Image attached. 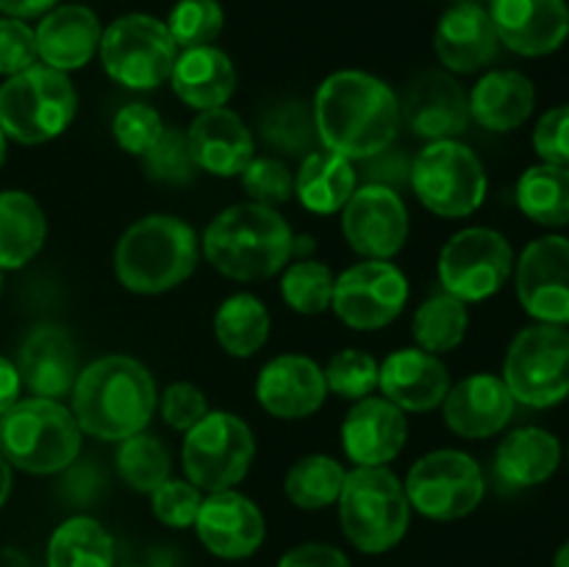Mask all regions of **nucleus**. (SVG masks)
Returning a JSON list of instances; mask_svg holds the SVG:
<instances>
[{
  "mask_svg": "<svg viewBox=\"0 0 569 567\" xmlns=\"http://www.w3.org/2000/svg\"><path fill=\"white\" fill-rule=\"evenodd\" d=\"M311 111L322 148L350 161L381 153L398 137V98L370 72L342 70L328 76L317 89Z\"/></svg>",
  "mask_w": 569,
  "mask_h": 567,
  "instance_id": "obj_1",
  "label": "nucleus"
},
{
  "mask_svg": "<svg viewBox=\"0 0 569 567\" xmlns=\"http://www.w3.org/2000/svg\"><path fill=\"white\" fill-rule=\"evenodd\" d=\"M70 395L78 428L109 442L144 431L156 409L153 376L131 356L94 359L78 372Z\"/></svg>",
  "mask_w": 569,
  "mask_h": 567,
  "instance_id": "obj_2",
  "label": "nucleus"
},
{
  "mask_svg": "<svg viewBox=\"0 0 569 567\" xmlns=\"http://www.w3.org/2000/svg\"><path fill=\"white\" fill-rule=\"evenodd\" d=\"M203 253L214 270L237 281H261L292 259L295 233L270 206L237 203L209 222Z\"/></svg>",
  "mask_w": 569,
  "mask_h": 567,
  "instance_id": "obj_3",
  "label": "nucleus"
},
{
  "mask_svg": "<svg viewBox=\"0 0 569 567\" xmlns=\"http://www.w3.org/2000/svg\"><path fill=\"white\" fill-rule=\"evenodd\" d=\"M198 233L172 215H148L128 226L114 250V272L128 292L161 295L181 287L198 267Z\"/></svg>",
  "mask_w": 569,
  "mask_h": 567,
  "instance_id": "obj_4",
  "label": "nucleus"
},
{
  "mask_svg": "<svg viewBox=\"0 0 569 567\" xmlns=\"http://www.w3.org/2000/svg\"><path fill=\"white\" fill-rule=\"evenodd\" d=\"M81 434L72 411L59 400H17L0 415V454L17 470L53 476L78 459Z\"/></svg>",
  "mask_w": 569,
  "mask_h": 567,
  "instance_id": "obj_5",
  "label": "nucleus"
},
{
  "mask_svg": "<svg viewBox=\"0 0 569 567\" xmlns=\"http://www.w3.org/2000/svg\"><path fill=\"white\" fill-rule=\"evenodd\" d=\"M339 523L361 554H387L409 531L411 504L403 481L387 467H356L339 495Z\"/></svg>",
  "mask_w": 569,
  "mask_h": 567,
  "instance_id": "obj_6",
  "label": "nucleus"
},
{
  "mask_svg": "<svg viewBox=\"0 0 569 567\" xmlns=\"http://www.w3.org/2000/svg\"><path fill=\"white\" fill-rule=\"evenodd\" d=\"M76 109V87L56 67L31 64L0 87V131L20 145H42L64 133Z\"/></svg>",
  "mask_w": 569,
  "mask_h": 567,
  "instance_id": "obj_7",
  "label": "nucleus"
},
{
  "mask_svg": "<svg viewBox=\"0 0 569 567\" xmlns=\"http://www.w3.org/2000/svg\"><path fill=\"white\" fill-rule=\"evenodd\" d=\"M503 381L517 404L550 409L569 395V331L537 322L511 339L503 361Z\"/></svg>",
  "mask_w": 569,
  "mask_h": 567,
  "instance_id": "obj_8",
  "label": "nucleus"
},
{
  "mask_svg": "<svg viewBox=\"0 0 569 567\" xmlns=\"http://www.w3.org/2000/svg\"><path fill=\"white\" fill-rule=\"evenodd\" d=\"M411 187L428 211L448 220L470 217L487 198L481 159L459 139H439L411 161Z\"/></svg>",
  "mask_w": 569,
  "mask_h": 567,
  "instance_id": "obj_9",
  "label": "nucleus"
},
{
  "mask_svg": "<svg viewBox=\"0 0 569 567\" xmlns=\"http://www.w3.org/2000/svg\"><path fill=\"white\" fill-rule=\"evenodd\" d=\"M98 53L111 81L128 89H156L170 81L178 44L167 22L150 14H126L106 28Z\"/></svg>",
  "mask_w": 569,
  "mask_h": 567,
  "instance_id": "obj_10",
  "label": "nucleus"
},
{
  "mask_svg": "<svg viewBox=\"0 0 569 567\" xmlns=\"http://www.w3.org/2000/svg\"><path fill=\"white\" fill-rule=\"evenodd\" d=\"M253 456V431L231 411H209L198 426L189 428L181 450L187 481L206 493L237 487L248 476Z\"/></svg>",
  "mask_w": 569,
  "mask_h": 567,
  "instance_id": "obj_11",
  "label": "nucleus"
},
{
  "mask_svg": "<svg viewBox=\"0 0 569 567\" xmlns=\"http://www.w3.org/2000/svg\"><path fill=\"white\" fill-rule=\"evenodd\" d=\"M411 509L431 520H459L478 509L487 484L472 456L461 450H433L409 470L403 481Z\"/></svg>",
  "mask_w": 569,
  "mask_h": 567,
  "instance_id": "obj_12",
  "label": "nucleus"
},
{
  "mask_svg": "<svg viewBox=\"0 0 569 567\" xmlns=\"http://www.w3.org/2000/svg\"><path fill=\"white\" fill-rule=\"evenodd\" d=\"M515 253L509 239L492 228H465L439 253V281L445 292L465 304L487 300L509 281Z\"/></svg>",
  "mask_w": 569,
  "mask_h": 567,
  "instance_id": "obj_13",
  "label": "nucleus"
},
{
  "mask_svg": "<svg viewBox=\"0 0 569 567\" xmlns=\"http://www.w3.org/2000/svg\"><path fill=\"white\" fill-rule=\"evenodd\" d=\"M409 281L389 261L367 259L333 281L331 306L345 326L356 331H378L403 311Z\"/></svg>",
  "mask_w": 569,
  "mask_h": 567,
  "instance_id": "obj_14",
  "label": "nucleus"
},
{
  "mask_svg": "<svg viewBox=\"0 0 569 567\" xmlns=\"http://www.w3.org/2000/svg\"><path fill=\"white\" fill-rule=\"evenodd\" d=\"M517 298L537 322L569 326V239L550 233L517 261Z\"/></svg>",
  "mask_w": 569,
  "mask_h": 567,
  "instance_id": "obj_15",
  "label": "nucleus"
},
{
  "mask_svg": "<svg viewBox=\"0 0 569 567\" xmlns=\"http://www.w3.org/2000/svg\"><path fill=\"white\" fill-rule=\"evenodd\" d=\"M342 233L365 259L387 261L409 239V211L395 189L365 183L342 209Z\"/></svg>",
  "mask_w": 569,
  "mask_h": 567,
  "instance_id": "obj_16",
  "label": "nucleus"
},
{
  "mask_svg": "<svg viewBox=\"0 0 569 567\" xmlns=\"http://www.w3.org/2000/svg\"><path fill=\"white\" fill-rule=\"evenodd\" d=\"M198 537L220 559H248L264 543V515L237 489L209 493L198 511Z\"/></svg>",
  "mask_w": 569,
  "mask_h": 567,
  "instance_id": "obj_17",
  "label": "nucleus"
},
{
  "mask_svg": "<svg viewBox=\"0 0 569 567\" xmlns=\"http://www.w3.org/2000/svg\"><path fill=\"white\" fill-rule=\"evenodd\" d=\"M500 44L520 56H548L569 37L567 0H489Z\"/></svg>",
  "mask_w": 569,
  "mask_h": 567,
  "instance_id": "obj_18",
  "label": "nucleus"
},
{
  "mask_svg": "<svg viewBox=\"0 0 569 567\" xmlns=\"http://www.w3.org/2000/svg\"><path fill=\"white\" fill-rule=\"evenodd\" d=\"M406 122L422 139H456L470 126V100L461 83L448 72L428 70L417 76L406 89L403 106Z\"/></svg>",
  "mask_w": 569,
  "mask_h": 567,
  "instance_id": "obj_19",
  "label": "nucleus"
},
{
  "mask_svg": "<svg viewBox=\"0 0 569 567\" xmlns=\"http://www.w3.org/2000/svg\"><path fill=\"white\" fill-rule=\"evenodd\" d=\"M326 372L309 356H276L267 361L256 381L261 409L281 420H303L326 404Z\"/></svg>",
  "mask_w": 569,
  "mask_h": 567,
  "instance_id": "obj_20",
  "label": "nucleus"
},
{
  "mask_svg": "<svg viewBox=\"0 0 569 567\" xmlns=\"http://www.w3.org/2000/svg\"><path fill=\"white\" fill-rule=\"evenodd\" d=\"M409 437V422L403 409L387 398L356 400L342 422V448L359 467H387L403 450Z\"/></svg>",
  "mask_w": 569,
  "mask_h": 567,
  "instance_id": "obj_21",
  "label": "nucleus"
},
{
  "mask_svg": "<svg viewBox=\"0 0 569 567\" xmlns=\"http://www.w3.org/2000/svg\"><path fill=\"white\" fill-rule=\"evenodd\" d=\"M515 395L503 378L476 372L450 387L445 406V422L453 434L465 439H487L506 428L515 415Z\"/></svg>",
  "mask_w": 569,
  "mask_h": 567,
  "instance_id": "obj_22",
  "label": "nucleus"
},
{
  "mask_svg": "<svg viewBox=\"0 0 569 567\" xmlns=\"http://www.w3.org/2000/svg\"><path fill=\"white\" fill-rule=\"evenodd\" d=\"M378 387L398 409L431 411L448 398L450 372L428 350L400 348L378 365Z\"/></svg>",
  "mask_w": 569,
  "mask_h": 567,
  "instance_id": "obj_23",
  "label": "nucleus"
},
{
  "mask_svg": "<svg viewBox=\"0 0 569 567\" xmlns=\"http://www.w3.org/2000/svg\"><path fill=\"white\" fill-rule=\"evenodd\" d=\"M189 150H192L198 170L217 178L242 176L244 167L256 159L253 133L244 126L242 117L231 109L200 111L187 131Z\"/></svg>",
  "mask_w": 569,
  "mask_h": 567,
  "instance_id": "obj_24",
  "label": "nucleus"
},
{
  "mask_svg": "<svg viewBox=\"0 0 569 567\" xmlns=\"http://www.w3.org/2000/svg\"><path fill=\"white\" fill-rule=\"evenodd\" d=\"M439 61L450 72H478L498 59L500 39L487 6L456 3L439 20L433 33Z\"/></svg>",
  "mask_w": 569,
  "mask_h": 567,
  "instance_id": "obj_25",
  "label": "nucleus"
},
{
  "mask_svg": "<svg viewBox=\"0 0 569 567\" xmlns=\"http://www.w3.org/2000/svg\"><path fill=\"white\" fill-rule=\"evenodd\" d=\"M22 384L33 398L59 400L72 392L78 378V350L70 334L59 326H39L28 334L20 350Z\"/></svg>",
  "mask_w": 569,
  "mask_h": 567,
  "instance_id": "obj_26",
  "label": "nucleus"
},
{
  "mask_svg": "<svg viewBox=\"0 0 569 567\" xmlns=\"http://www.w3.org/2000/svg\"><path fill=\"white\" fill-rule=\"evenodd\" d=\"M33 33L42 64L70 72L89 64V59L98 53L103 28L87 6H59L42 17Z\"/></svg>",
  "mask_w": 569,
  "mask_h": 567,
  "instance_id": "obj_27",
  "label": "nucleus"
},
{
  "mask_svg": "<svg viewBox=\"0 0 569 567\" xmlns=\"http://www.w3.org/2000/svg\"><path fill=\"white\" fill-rule=\"evenodd\" d=\"M172 92L198 111L220 109L237 89L233 61L214 44L183 50L172 67Z\"/></svg>",
  "mask_w": 569,
  "mask_h": 567,
  "instance_id": "obj_28",
  "label": "nucleus"
},
{
  "mask_svg": "<svg viewBox=\"0 0 569 567\" xmlns=\"http://www.w3.org/2000/svg\"><path fill=\"white\" fill-rule=\"evenodd\" d=\"M467 100H470V117L478 126L506 133L520 128L533 115L537 89L522 72L492 70L472 87Z\"/></svg>",
  "mask_w": 569,
  "mask_h": 567,
  "instance_id": "obj_29",
  "label": "nucleus"
},
{
  "mask_svg": "<svg viewBox=\"0 0 569 567\" xmlns=\"http://www.w3.org/2000/svg\"><path fill=\"white\" fill-rule=\"evenodd\" d=\"M359 172L353 161L333 150H311L303 156L298 172H295V195L300 206L315 215H337L345 209L359 187Z\"/></svg>",
  "mask_w": 569,
  "mask_h": 567,
  "instance_id": "obj_30",
  "label": "nucleus"
},
{
  "mask_svg": "<svg viewBox=\"0 0 569 567\" xmlns=\"http://www.w3.org/2000/svg\"><path fill=\"white\" fill-rule=\"evenodd\" d=\"M561 465V445L550 431L526 426L511 431L495 454V472L515 489L545 484Z\"/></svg>",
  "mask_w": 569,
  "mask_h": 567,
  "instance_id": "obj_31",
  "label": "nucleus"
},
{
  "mask_svg": "<svg viewBox=\"0 0 569 567\" xmlns=\"http://www.w3.org/2000/svg\"><path fill=\"white\" fill-rule=\"evenodd\" d=\"M48 237L44 211L20 189L0 192V270H20L42 250Z\"/></svg>",
  "mask_w": 569,
  "mask_h": 567,
  "instance_id": "obj_32",
  "label": "nucleus"
},
{
  "mask_svg": "<svg viewBox=\"0 0 569 567\" xmlns=\"http://www.w3.org/2000/svg\"><path fill=\"white\" fill-rule=\"evenodd\" d=\"M517 206L539 226H569V167L548 161L528 167L517 181Z\"/></svg>",
  "mask_w": 569,
  "mask_h": 567,
  "instance_id": "obj_33",
  "label": "nucleus"
},
{
  "mask_svg": "<svg viewBox=\"0 0 569 567\" xmlns=\"http://www.w3.org/2000/svg\"><path fill=\"white\" fill-rule=\"evenodd\" d=\"M214 337L226 354L248 359L259 354L270 337V311L256 295H231L214 315Z\"/></svg>",
  "mask_w": 569,
  "mask_h": 567,
  "instance_id": "obj_34",
  "label": "nucleus"
},
{
  "mask_svg": "<svg viewBox=\"0 0 569 567\" xmlns=\"http://www.w3.org/2000/svg\"><path fill=\"white\" fill-rule=\"evenodd\" d=\"M48 567H114V543L94 517H70L50 537Z\"/></svg>",
  "mask_w": 569,
  "mask_h": 567,
  "instance_id": "obj_35",
  "label": "nucleus"
},
{
  "mask_svg": "<svg viewBox=\"0 0 569 567\" xmlns=\"http://www.w3.org/2000/svg\"><path fill=\"white\" fill-rule=\"evenodd\" d=\"M345 478H348V470L337 459L326 454H311L295 461L292 470L287 472L283 489L298 509L317 511L337 504Z\"/></svg>",
  "mask_w": 569,
  "mask_h": 567,
  "instance_id": "obj_36",
  "label": "nucleus"
},
{
  "mask_svg": "<svg viewBox=\"0 0 569 567\" xmlns=\"http://www.w3.org/2000/svg\"><path fill=\"white\" fill-rule=\"evenodd\" d=\"M467 326H470V315H467L465 300H459L450 292H442L431 295V298L417 309L411 331H415L417 345H420L422 350L439 356L459 348L461 339L467 337Z\"/></svg>",
  "mask_w": 569,
  "mask_h": 567,
  "instance_id": "obj_37",
  "label": "nucleus"
},
{
  "mask_svg": "<svg viewBox=\"0 0 569 567\" xmlns=\"http://www.w3.org/2000/svg\"><path fill=\"white\" fill-rule=\"evenodd\" d=\"M117 470H120L122 481L137 489V493H156L170 478L172 459L164 445H161V439L139 431L120 442Z\"/></svg>",
  "mask_w": 569,
  "mask_h": 567,
  "instance_id": "obj_38",
  "label": "nucleus"
},
{
  "mask_svg": "<svg viewBox=\"0 0 569 567\" xmlns=\"http://www.w3.org/2000/svg\"><path fill=\"white\" fill-rule=\"evenodd\" d=\"M261 137L270 148L287 156H309L320 145L315 111L300 100H283V103L272 106L261 120Z\"/></svg>",
  "mask_w": 569,
  "mask_h": 567,
  "instance_id": "obj_39",
  "label": "nucleus"
},
{
  "mask_svg": "<svg viewBox=\"0 0 569 567\" xmlns=\"http://www.w3.org/2000/svg\"><path fill=\"white\" fill-rule=\"evenodd\" d=\"M333 272L322 261L295 259L281 281V298L298 315H322L333 298Z\"/></svg>",
  "mask_w": 569,
  "mask_h": 567,
  "instance_id": "obj_40",
  "label": "nucleus"
},
{
  "mask_svg": "<svg viewBox=\"0 0 569 567\" xmlns=\"http://www.w3.org/2000/svg\"><path fill=\"white\" fill-rule=\"evenodd\" d=\"M142 159V170L150 181L167 183V187H187L198 176V161L189 150L187 133L176 128H164L159 142L148 150Z\"/></svg>",
  "mask_w": 569,
  "mask_h": 567,
  "instance_id": "obj_41",
  "label": "nucleus"
},
{
  "mask_svg": "<svg viewBox=\"0 0 569 567\" xmlns=\"http://www.w3.org/2000/svg\"><path fill=\"white\" fill-rule=\"evenodd\" d=\"M222 22L226 14L217 0H178L167 17V31L178 48H203L220 37Z\"/></svg>",
  "mask_w": 569,
  "mask_h": 567,
  "instance_id": "obj_42",
  "label": "nucleus"
},
{
  "mask_svg": "<svg viewBox=\"0 0 569 567\" xmlns=\"http://www.w3.org/2000/svg\"><path fill=\"white\" fill-rule=\"evenodd\" d=\"M322 372H326L328 389L339 398L361 400L378 387V361L365 350H339Z\"/></svg>",
  "mask_w": 569,
  "mask_h": 567,
  "instance_id": "obj_43",
  "label": "nucleus"
},
{
  "mask_svg": "<svg viewBox=\"0 0 569 567\" xmlns=\"http://www.w3.org/2000/svg\"><path fill=\"white\" fill-rule=\"evenodd\" d=\"M117 145L131 156H144L159 137L164 133V122H161L159 111L148 103H128L122 106L111 122Z\"/></svg>",
  "mask_w": 569,
  "mask_h": 567,
  "instance_id": "obj_44",
  "label": "nucleus"
},
{
  "mask_svg": "<svg viewBox=\"0 0 569 567\" xmlns=\"http://www.w3.org/2000/svg\"><path fill=\"white\" fill-rule=\"evenodd\" d=\"M242 187L250 195V203L270 206L287 203L295 195V176L278 159H253L242 172Z\"/></svg>",
  "mask_w": 569,
  "mask_h": 567,
  "instance_id": "obj_45",
  "label": "nucleus"
},
{
  "mask_svg": "<svg viewBox=\"0 0 569 567\" xmlns=\"http://www.w3.org/2000/svg\"><path fill=\"white\" fill-rule=\"evenodd\" d=\"M153 495V515L159 517L164 526L170 528H189L198 520L200 504L203 495L192 481H181V478H167Z\"/></svg>",
  "mask_w": 569,
  "mask_h": 567,
  "instance_id": "obj_46",
  "label": "nucleus"
},
{
  "mask_svg": "<svg viewBox=\"0 0 569 567\" xmlns=\"http://www.w3.org/2000/svg\"><path fill=\"white\" fill-rule=\"evenodd\" d=\"M209 415V400H206L203 389L194 387L189 381L170 384L161 395V417L170 428L187 434L189 428L198 426L203 417Z\"/></svg>",
  "mask_w": 569,
  "mask_h": 567,
  "instance_id": "obj_47",
  "label": "nucleus"
},
{
  "mask_svg": "<svg viewBox=\"0 0 569 567\" xmlns=\"http://www.w3.org/2000/svg\"><path fill=\"white\" fill-rule=\"evenodd\" d=\"M37 33L17 17L0 20V76H17L37 64Z\"/></svg>",
  "mask_w": 569,
  "mask_h": 567,
  "instance_id": "obj_48",
  "label": "nucleus"
},
{
  "mask_svg": "<svg viewBox=\"0 0 569 567\" xmlns=\"http://www.w3.org/2000/svg\"><path fill=\"white\" fill-rule=\"evenodd\" d=\"M533 150L548 165L569 167V103L545 111L533 128Z\"/></svg>",
  "mask_w": 569,
  "mask_h": 567,
  "instance_id": "obj_49",
  "label": "nucleus"
},
{
  "mask_svg": "<svg viewBox=\"0 0 569 567\" xmlns=\"http://www.w3.org/2000/svg\"><path fill=\"white\" fill-rule=\"evenodd\" d=\"M365 181L367 183H378V187H400V183L411 181V161L406 159L400 150H392V145H389L387 150H381V153L370 156V159H365Z\"/></svg>",
  "mask_w": 569,
  "mask_h": 567,
  "instance_id": "obj_50",
  "label": "nucleus"
},
{
  "mask_svg": "<svg viewBox=\"0 0 569 567\" xmlns=\"http://www.w3.org/2000/svg\"><path fill=\"white\" fill-rule=\"evenodd\" d=\"M278 567H350L348 556L326 543H306L289 550Z\"/></svg>",
  "mask_w": 569,
  "mask_h": 567,
  "instance_id": "obj_51",
  "label": "nucleus"
},
{
  "mask_svg": "<svg viewBox=\"0 0 569 567\" xmlns=\"http://www.w3.org/2000/svg\"><path fill=\"white\" fill-rule=\"evenodd\" d=\"M20 389H22L20 370H17L14 361H9L6 356H0V415H3V411H9L11 406L20 400Z\"/></svg>",
  "mask_w": 569,
  "mask_h": 567,
  "instance_id": "obj_52",
  "label": "nucleus"
},
{
  "mask_svg": "<svg viewBox=\"0 0 569 567\" xmlns=\"http://www.w3.org/2000/svg\"><path fill=\"white\" fill-rule=\"evenodd\" d=\"M53 6L56 0H0V11L9 17H17V20L48 14Z\"/></svg>",
  "mask_w": 569,
  "mask_h": 567,
  "instance_id": "obj_53",
  "label": "nucleus"
},
{
  "mask_svg": "<svg viewBox=\"0 0 569 567\" xmlns=\"http://www.w3.org/2000/svg\"><path fill=\"white\" fill-rule=\"evenodd\" d=\"M9 493H11V465L6 461V456L0 454V506L9 500Z\"/></svg>",
  "mask_w": 569,
  "mask_h": 567,
  "instance_id": "obj_54",
  "label": "nucleus"
},
{
  "mask_svg": "<svg viewBox=\"0 0 569 567\" xmlns=\"http://www.w3.org/2000/svg\"><path fill=\"white\" fill-rule=\"evenodd\" d=\"M553 567H569V539L565 545L559 548V554H556L553 559Z\"/></svg>",
  "mask_w": 569,
  "mask_h": 567,
  "instance_id": "obj_55",
  "label": "nucleus"
},
{
  "mask_svg": "<svg viewBox=\"0 0 569 567\" xmlns=\"http://www.w3.org/2000/svg\"><path fill=\"white\" fill-rule=\"evenodd\" d=\"M3 161H6V133L0 131V167H3Z\"/></svg>",
  "mask_w": 569,
  "mask_h": 567,
  "instance_id": "obj_56",
  "label": "nucleus"
},
{
  "mask_svg": "<svg viewBox=\"0 0 569 567\" xmlns=\"http://www.w3.org/2000/svg\"><path fill=\"white\" fill-rule=\"evenodd\" d=\"M0 292H3V270H0Z\"/></svg>",
  "mask_w": 569,
  "mask_h": 567,
  "instance_id": "obj_57",
  "label": "nucleus"
}]
</instances>
